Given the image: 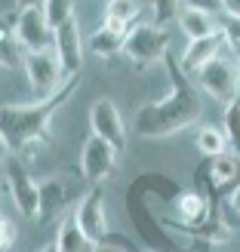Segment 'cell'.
<instances>
[{"instance_id":"1","label":"cell","mask_w":240,"mask_h":252,"mask_svg":"<svg viewBox=\"0 0 240 252\" xmlns=\"http://www.w3.org/2000/svg\"><path fill=\"white\" fill-rule=\"evenodd\" d=\"M163 68L170 74V95L157 98V102H145L136 111V135L142 138H167L194 126L204 117V95L200 86L188 77L182 59L167 53Z\"/></svg>"},{"instance_id":"2","label":"cell","mask_w":240,"mask_h":252,"mask_svg":"<svg viewBox=\"0 0 240 252\" xmlns=\"http://www.w3.org/2000/svg\"><path fill=\"white\" fill-rule=\"evenodd\" d=\"M77 86H80V74H71V77H65V83L46 98H37L31 105H0V132H3V138L9 142L12 154L25 151L28 145L46 142L53 117L62 111V105L77 93Z\"/></svg>"},{"instance_id":"3","label":"cell","mask_w":240,"mask_h":252,"mask_svg":"<svg viewBox=\"0 0 240 252\" xmlns=\"http://www.w3.org/2000/svg\"><path fill=\"white\" fill-rule=\"evenodd\" d=\"M194 77H197L200 93H206L209 98H216V102H222V105L240 98V68H237V59L231 62L225 56H216L209 65L200 68Z\"/></svg>"},{"instance_id":"4","label":"cell","mask_w":240,"mask_h":252,"mask_svg":"<svg viewBox=\"0 0 240 252\" xmlns=\"http://www.w3.org/2000/svg\"><path fill=\"white\" fill-rule=\"evenodd\" d=\"M170 53V31L160 25H133L123 43V56L136 65H154Z\"/></svg>"},{"instance_id":"5","label":"cell","mask_w":240,"mask_h":252,"mask_svg":"<svg viewBox=\"0 0 240 252\" xmlns=\"http://www.w3.org/2000/svg\"><path fill=\"white\" fill-rule=\"evenodd\" d=\"M22 71H25V77H28V83H31V90H34L37 98L53 95L59 86L65 83V71H62V62H59V56H56L53 46L25 53Z\"/></svg>"},{"instance_id":"6","label":"cell","mask_w":240,"mask_h":252,"mask_svg":"<svg viewBox=\"0 0 240 252\" xmlns=\"http://www.w3.org/2000/svg\"><path fill=\"white\" fill-rule=\"evenodd\" d=\"M6 191L22 219H31V221L40 219V185L31 179L19 160L6 163Z\"/></svg>"},{"instance_id":"7","label":"cell","mask_w":240,"mask_h":252,"mask_svg":"<svg viewBox=\"0 0 240 252\" xmlns=\"http://www.w3.org/2000/svg\"><path fill=\"white\" fill-rule=\"evenodd\" d=\"M74 219H77L80 231L90 237V243H105L108 240V212H105V191L102 185H93L77 206H74Z\"/></svg>"},{"instance_id":"8","label":"cell","mask_w":240,"mask_h":252,"mask_svg":"<svg viewBox=\"0 0 240 252\" xmlns=\"http://www.w3.org/2000/svg\"><path fill=\"white\" fill-rule=\"evenodd\" d=\"M117 157H120V151L111 142H105V138H99V135H90L83 151H80V175L90 185H102L108 175L114 172Z\"/></svg>"},{"instance_id":"9","label":"cell","mask_w":240,"mask_h":252,"mask_svg":"<svg viewBox=\"0 0 240 252\" xmlns=\"http://www.w3.org/2000/svg\"><path fill=\"white\" fill-rule=\"evenodd\" d=\"M90 126H93V135L111 142L120 154L126 151V123H123L120 111H117V105L111 102V98H96V102H93V108H90Z\"/></svg>"},{"instance_id":"10","label":"cell","mask_w":240,"mask_h":252,"mask_svg":"<svg viewBox=\"0 0 240 252\" xmlns=\"http://www.w3.org/2000/svg\"><path fill=\"white\" fill-rule=\"evenodd\" d=\"M53 49H56L59 62H62L65 77L80 74V65H83V37H80L77 19H68V22H62L59 28H53Z\"/></svg>"},{"instance_id":"11","label":"cell","mask_w":240,"mask_h":252,"mask_svg":"<svg viewBox=\"0 0 240 252\" xmlns=\"http://www.w3.org/2000/svg\"><path fill=\"white\" fill-rule=\"evenodd\" d=\"M16 34H19V43H22L25 53H34V49H46V46H53V25L46 22L43 6L19 9Z\"/></svg>"},{"instance_id":"12","label":"cell","mask_w":240,"mask_h":252,"mask_svg":"<svg viewBox=\"0 0 240 252\" xmlns=\"http://www.w3.org/2000/svg\"><path fill=\"white\" fill-rule=\"evenodd\" d=\"M172 219H175V224H182L185 231L197 234L209 221V200H206V194L182 191L179 197H175V203H172Z\"/></svg>"},{"instance_id":"13","label":"cell","mask_w":240,"mask_h":252,"mask_svg":"<svg viewBox=\"0 0 240 252\" xmlns=\"http://www.w3.org/2000/svg\"><path fill=\"white\" fill-rule=\"evenodd\" d=\"M133 25L130 22H120V19H108L99 25V28L90 34V53L99 59H111L123 53V43H126V34H130Z\"/></svg>"},{"instance_id":"14","label":"cell","mask_w":240,"mask_h":252,"mask_svg":"<svg viewBox=\"0 0 240 252\" xmlns=\"http://www.w3.org/2000/svg\"><path fill=\"white\" fill-rule=\"evenodd\" d=\"M204 172H206V179L212 185V191L228 194L240 185V154L237 151H225L219 157H209Z\"/></svg>"},{"instance_id":"15","label":"cell","mask_w":240,"mask_h":252,"mask_svg":"<svg viewBox=\"0 0 240 252\" xmlns=\"http://www.w3.org/2000/svg\"><path fill=\"white\" fill-rule=\"evenodd\" d=\"M71 206V185L65 179H46L40 182V224H49L56 216H68Z\"/></svg>"},{"instance_id":"16","label":"cell","mask_w":240,"mask_h":252,"mask_svg":"<svg viewBox=\"0 0 240 252\" xmlns=\"http://www.w3.org/2000/svg\"><path fill=\"white\" fill-rule=\"evenodd\" d=\"M16 19H19V9L0 16V68L6 71H16L25 65V49L16 34Z\"/></svg>"},{"instance_id":"17","label":"cell","mask_w":240,"mask_h":252,"mask_svg":"<svg viewBox=\"0 0 240 252\" xmlns=\"http://www.w3.org/2000/svg\"><path fill=\"white\" fill-rule=\"evenodd\" d=\"M225 49V40L222 34H209V37H194V40H188L185 53H182V65L188 74H197L204 65H209L216 56H222Z\"/></svg>"},{"instance_id":"18","label":"cell","mask_w":240,"mask_h":252,"mask_svg":"<svg viewBox=\"0 0 240 252\" xmlns=\"http://www.w3.org/2000/svg\"><path fill=\"white\" fill-rule=\"evenodd\" d=\"M179 28L188 40H194V37H209V34H219L222 31V19L219 12H206V9H191V6H182L179 12Z\"/></svg>"},{"instance_id":"19","label":"cell","mask_w":240,"mask_h":252,"mask_svg":"<svg viewBox=\"0 0 240 252\" xmlns=\"http://www.w3.org/2000/svg\"><path fill=\"white\" fill-rule=\"evenodd\" d=\"M56 246H59V252H90L96 243H90V237L80 231V224H77V219H74V212H71V216H65L62 224H59Z\"/></svg>"},{"instance_id":"20","label":"cell","mask_w":240,"mask_h":252,"mask_svg":"<svg viewBox=\"0 0 240 252\" xmlns=\"http://www.w3.org/2000/svg\"><path fill=\"white\" fill-rule=\"evenodd\" d=\"M194 145H197V151H200L206 160H209V157H219V154H225V151L231 148L228 135H225V129H219V126H200Z\"/></svg>"},{"instance_id":"21","label":"cell","mask_w":240,"mask_h":252,"mask_svg":"<svg viewBox=\"0 0 240 252\" xmlns=\"http://www.w3.org/2000/svg\"><path fill=\"white\" fill-rule=\"evenodd\" d=\"M222 129L225 135H228L231 148L240 154V98H234V102L225 105V117H222Z\"/></svg>"},{"instance_id":"22","label":"cell","mask_w":240,"mask_h":252,"mask_svg":"<svg viewBox=\"0 0 240 252\" xmlns=\"http://www.w3.org/2000/svg\"><path fill=\"white\" fill-rule=\"evenodd\" d=\"M142 12V3L138 0H108L105 3V16L108 19H120V22H130L133 25V19Z\"/></svg>"},{"instance_id":"23","label":"cell","mask_w":240,"mask_h":252,"mask_svg":"<svg viewBox=\"0 0 240 252\" xmlns=\"http://www.w3.org/2000/svg\"><path fill=\"white\" fill-rule=\"evenodd\" d=\"M43 16H46V22L53 25V28H59L62 22L74 19V0H46V3H43Z\"/></svg>"},{"instance_id":"24","label":"cell","mask_w":240,"mask_h":252,"mask_svg":"<svg viewBox=\"0 0 240 252\" xmlns=\"http://www.w3.org/2000/svg\"><path fill=\"white\" fill-rule=\"evenodd\" d=\"M182 0H151V9H154V25H160V28H167L170 22L179 19L182 12Z\"/></svg>"},{"instance_id":"25","label":"cell","mask_w":240,"mask_h":252,"mask_svg":"<svg viewBox=\"0 0 240 252\" xmlns=\"http://www.w3.org/2000/svg\"><path fill=\"white\" fill-rule=\"evenodd\" d=\"M222 40H225V49H231L234 59L240 56V16H225L222 19Z\"/></svg>"},{"instance_id":"26","label":"cell","mask_w":240,"mask_h":252,"mask_svg":"<svg viewBox=\"0 0 240 252\" xmlns=\"http://www.w3.org/2000/svg\"><path fill=\"white\" fill-rule=\"evenodd\" d=\"M191 9H206V12H222V0H182Z\"/></svg>"},{"instance_id":"27","label":"cell","mask_w":240,"mask_h":252,"mask_svg":"<svg viewBox=\"0 0 240 252\" xmlns=\"http://www.w3.org/2000/svg\"><path fill=\"white\" fill-rule=\"evenodd\" d=\"M9 243H12V228H9V221L0 216V252H3Z\"/></svg>"},{"instance_id":"28","label":"cell","mask_w":240,"mask_h":252,"mask_svg":"<svg viewBox=\"0 0 240 252\" xmlns=\"http://www.w3.org/2000/svg\"><path fill=\"white\" fill-rule=\"evenodd\" d=\"M222 12L225 16H240V0H222Z\"/></svg>"},{"instance_id":"29","label":"cell","mask_w":240,"mask_h":252,"mask_svg":"<svg viewBox=\"0 0 240 252\" xmlns=\"http://www.w3.org/2000/svg\"><path fill=\"white\" fill-rule=\"evenodd\" d=\"M9 154H12V148H9V142L3 138V132H0V166H6V160H9Z\"/></svg>"},{"instance_id":"30","label":"cell","mask_w":240,"mask_h":252,"mask_svg":"<svg viewBox=\"0 0 240 252\" xmlns=\"http://www.w3.org/2000/svg\"><path fill=\"white\" fill-rule=\"evenodd\" d=\"M16 3V9H31V6H43L46 0H12Z\"/></svg>"},{"instance_id":"31","label":"cell","mask_w":240,"mask_h":252,"mask_svg":"<svg viewBox=\"0 0 240 252\" xmlns=\"http://www.w3.org/2000/svg\"><path fill=\"white\" fill-rule=\"evenodd\" d=\"M90 252H126V249H120V246H108V243H99V246H93Z\"/></svg>"},{"instance_id":"32","label":"cell","mask_w":240,"mask_h":252,"mask_svg":"<svg viewBox=\"0 0 240 252\" xmlns=\"http://www.w3.org/2000/svg\"><path fill=\"white\" fill-rule=\"evenodd\" d=\"M228 200H231V206H234V209H237V212H240V185H237V188H234V194H231V197H228Z\"/></svg>"},{"instance_id":"33","label":"cell","mask_w":240,"mask_h":252,"mask_svg":"<svg viewBox=\"0 0 240 252\" xmlns=\"http://www.w3.org/2000/svg\"><path fill=\"white\" fill-rule=\"evenodd\" d=\"M40 252H59V246H56V243H46V246H43Z\"/></svg>"},{"instance_id":"34","label":"cell","mask_w":240,"mask_h":252,"mask_svg":"<svg viewBox=\"0 0 240 252\" xmlns=\"http://www.w3.org/2000/svg\"><path fill=\"white\" fill-rule=\"evenodd\" d=\"M237 68H240V56H237Z\"/></svg>"}]
</instances>
